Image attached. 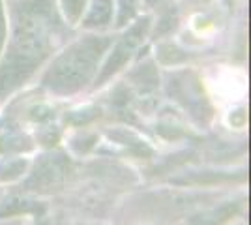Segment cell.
Instances as JSON below:
<instances>
[{
	"label": "cell",
	"instance_id": "cell-3",
	"mask_svg": "<svg viewBox=\"0 0 251 225\" xmlns=\"http://www.w3.org/2000/svg\"><path fill=\"white\" fill-rule=\"evenodd\" d=\"M70 173V161L68 158L54 152V154H43L40 160L36 161L34 171L26 180V188L28 190H40V192H49L58 188L64 182V178Z\"/></svg>",
	"mask_w": 251,
	"mask_h": 225
},
{
	"label": "cell",
	"instance_id": "cell-5",
	"mask_svg": "<svg viewBox=\"0 0 251 225\" xmlns=\"http://www.w3.org/2000/svg\"><path fill=\"white\" fill-rule=\"evenodd\" d=\"M184 77H186V81H180L178 77H175V83L171 81L169 86H175V92L171 90V96H175L178 101H182L186 105V109L189 107L191 115L195 118H199L201 122L208 120L212 117V109H210L208 101H206V98L201 90L199 83L195 79L189 81L188 74H184Z\"/></svg>",
	"mask_w": 251,
	"mask_h": 225
},
{
	"label": "cell",
	"instance_id": "cell-19",
	"mask_svg": "<svg viewBox=\"0 0 251 225\" xmlns=\"http://www.w3.org/2000/svg\"><path fill=\"white\" fill-rule=\"evenodd\" d=\"M145 2H147V6L152 8V6H159V4H163L165 0H145Z\"/></svg>",
	"mask_w": 251,
	"mask_h": 225
},
{
	"label": "cell",
	"instance_id": "cell-6",
	"mask_svg": "<svg viewBox=\"0 0 251 225\" xmlns=\"http://www.w3.org/2000/svg\"><path fill=\"white\" fill-rule=\"evenodd\" d=\"M238 210H240L238 203H225L221 204L220 208H214V210H208V212L193 216L188 222V225H221L234 214H238Z\"/></svg>",
	"mask_w": 251,
	"mask_h": 225
},
{
	"label": "cell",
	"instance_id": "cell-13",
	"mask_svg": "<svg viewBox=\"0 0 251 225\" xmlns=\"http://www.w3.org/2000/svg\"><path fill=\"white\" fill-rule=\"evenodd\" d=\"M84 4L86 0H62V6H64V13L68 17L70 25H75V23L81 19L84 10Z\"/></svg>",
	"mask_w": 251,
	"mask_h": 225
},
{
	"label": "cell",
	"instance_id": "cell-16",
	"mask_svg": "<svg viewBox=\"0 0 251 225\" xmlns=\"http://www.w3.org/2000/svg\"><path fill=\"white\" fill-rule=\"evenodd\" d=\"M58 139H60V131H58L56 128H43L42 133H40V141H42V145H47V147L54 145Z\"/></svg>",
	"mask_w": 251,
	"mask_h": 225
},
{
	"label": "cell",
	"instance_id": "cell-8",
	"mask_svg": "<svg viewBox=\"0 0 251 225\" xmlns=\"http://www.w3.org/2000/svg\"><path fill=\"white\" fill-rule=\"evenodd\" d=\"M43 204L34 203V201H26V199H10L0 206V218H10V216L21 214V212H43Z\"/></svg>",
	"mask_w": 251,
	"mask_h": 225
},
{
	"label": "cell",
	"instance_id": "cell-17",
	"mask_svg": "<svg viewBox=\"0 0 251 225\" xmlns=\"http://www.w3.org/2000/svg\"><path fill=\"white\" fill-rule=\"evenodd\" d=\"M54 117V113H52V109L45 107V105H40V107H34L30 111V118L34 120H38V122H42V120H49V118Z\"/></svg>",
	"mask_w": 251,
	"mask_h": 225
},
{
	"label": "cell",
	"instance_id": "cell-20",
	"mask_svg": "<svg viewBox=\"0 0 251 225\" xmlns=\"http://www.w3.org/2000/svg\"><path fill=\"white\" fill-rule=\"evenodd\" d=\"M0 225H23V224L17 220V222H8V224H0Z\"/></svg>",
	"mask_w": 251,
	"mask_h": 225
},
{
	"label": "cell",
	"instance_id": "cell-15",
	"mask_svg": "<svg viewBox=\"0 0 251 225\" xmlns=\"http://www.w3.org/2000/svg\"><path fill=\"white\" fill-rule=\"evenodd\" d=\"M96 141H98L96 135H83V137H75L74 143H72V147H74V150H77L79 154H84V152H88V150L94 147Z\"/></svg>",
	"mask_w": 251,
	"mask_h": 225
},
{
	"label": "cell",
	"instance_id": "cell-18",
	"mask_svg": "<svg viewBox=\"0 0 251 225\" xmlns=\"http://www.w3.org/2000/svg\"><path fill=\"white\" fill-rule=\"evenodd\" d=\"M4 38H6V21H4V11L0 6V49L4 45Z\"/></svg>",
	"mask_w": 251,
	"mask_h": 225
},
{
	"label": "cell",
	"instance_id": "cell-2",
	"mask_svg": "<svg viewBox=\"0 0 251 225\" xmlns=\"http://www.w3.org/2000/svg\"><path fill=\"white\" fill-rule=\"evenodd\" d=\"M111 42L113 38L109 36H86L72 43L43 75V85L56 94L81 90L92 79L98 62Z\"/></svg>",
	"mask_w": 251,
	"mask_h": 225
},
{
	"label": "cell",
	"instance_id": "cell-21",
	"mask_svg": "<svg viewBox=\"0 0 251 225\" xmlns=\"http://www.w3.org/2000/svg\"><path fill=\"white\" fill-rule=\"evenodd\" d=\"M38 225H51V222H40Z\"/></svg>",
	"mask_w": 251,
	"mask_h": 225
},
{
	"label": "cell",
	"instance_id": "cell-10",
	"mask_svg": "<svg viewBox=\"0 0 251 225\" xmlns=\"http://www.w3.org/2000/svg\"><path fill=\"white\" fill-rule=\"evenodd\" d=\"M26 169V160L23 158H4L0 161V182L13 180L17 176H21Z\"/></svg>",
	"mask_w": 251,
	"mask_h": 225
},
{
	"label": "cell",
	"instance_id": "cell-4",
	"mask_svg": "<svg viewBox=\"0 0 251 225\" xmlns=\"http://www.w3.org/2000/svg\"><path fill=\"white\" fill-rule=\"evenodd\" d=\"M148 26H150V19L145 17V19H141L139 23H135V25L120 38V42L115 45V49H113V53L109 56V60L105 62L101 74L98 75L96 86H101L111 75H115L120 68H124L126 62L131 58L133 51L137 49V45L145 40V34L148 32Z\"/></svg>",
	"mask_w": 251,
	"mask_h": 225
},
{
	"label": "cell",
	"instance_id": "cell-11",
	"mask_svg": "<svg viewBox=\"0 0 251 225\" xmlns=\"http://www.w3.org/2000/svg\"><path fill=\"white\" fill-rule=\"evenodd\" d=\"M32 149V141L26 135L21 133H11V135H4L0 137V152L8 154V152H26Z\"/></svg>",
	"mask_w": 251,
	"mask_h": 225
},
{
	"label": "cell",
	"instance_id": "cell-14",
	"mask_svg": "<svg viewBox=\"0 0 251 225\" xmlns=\"http://www.w3.org/2000/svg\"><path fill=\"white\" fill-rule=\"evenodd\" d=\"M139 0H118V25H126L135 15Z\"/></svg>",
	"mask_w": 251,
	"mask_h": 225
},
{
	"label": "cell",
	"instance_id": "cell-9",
	"mask_svg": "<svg viewBox=\"0 0 251 225\" xmlns=\"http://www.w3.org/2000/svg\"><path fill=\"white\" fill-rule=\"evenodd\" d=\"M131 81L135 83L143 92H148V90H154L157 86V74L154 64H145L139 66L135 72L131 74Z\"/></svg>",
	"mask_w": 251,
	"mask_h": 225
},
{
	"label": "cell",
	"instance_id": "cell-12",
	"mask_svg": "<svg viewBox=\"0 0 251 225\" xmlns=\"http://www.w3.org/2000/svg\"><path fill=\"white\" fill-rule=\"evenodd\" d=\"M98 115H100V109L98 107H84V109H79V111L70 113V115L66 117V120H68L70 124H74V126H86V124H90Z\"/></svg>",
	"mask_w": 251,
	"mask_h": 225
},
{
	"label": "cell",
	"instance_id": "cell-7",
	"mask_svg": "<svg viewBox=\"0 0 251 225\" xmlns=\"http://www.w3.org/2000/svg\"><path fill=\"white\" fill-rule=\"evenodd\" d=\"M111 17H113V0H94L83 25L88 28H100L107 26L111 23Z\"/></svg>",
	"mask_w": 251,
	"mask_h": 225
},
{
	"label": "cell",
	"instance_id": "cell-1",
	"mask_svg": "<svg viewBox=\"0 0 251 225\" xmlns=\"http://www.w3.org/2000/svg\"><path fill=\"white\" fill-rule=\"evenodd\" d=\"M13 36L10 51L0 66V100L30 77L51 53L60 21L54 0H13Z\"/></svg>",
	"mask_w": 251,
	"mask_h": 225
}]
</instances>
